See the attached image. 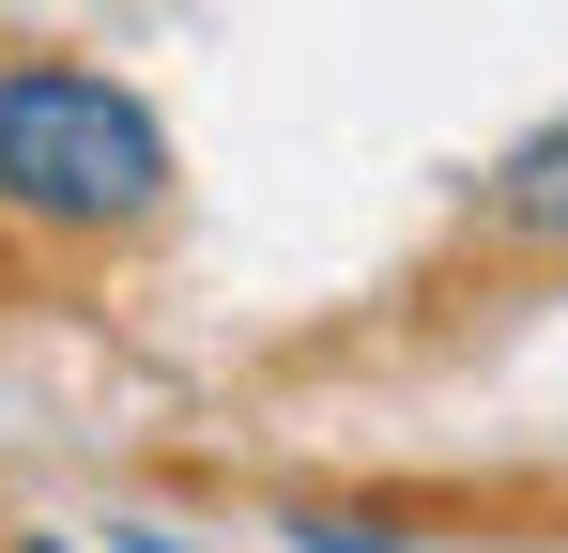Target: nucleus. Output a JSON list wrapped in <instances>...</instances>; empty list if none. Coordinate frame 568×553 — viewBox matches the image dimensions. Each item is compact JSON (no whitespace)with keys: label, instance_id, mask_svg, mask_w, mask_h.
Instances as JSON below:
<instances>
[{"label":"nucleus","instance_id":"obj_1","mask_svg":"<svg viewBox=\"0 0 568 553\" xmlns=\"http://www.w3.org/2000/svg\"><path fill=\"white\" fill-rule=\"evenodd\" d=\"M170 184H185L170 170V123L108 78V62H62V47L0 62V215H16V231L139 247V231L170 215Z\"/></svg>","mask_w":568,"mask_h":553},{"label":"nucleus","instance_id":"obj_2","mask_svg":"<svg viewBox=\"0 0 568 553\" xmlns=\"http://www.w3.org/2000/svg\"><path fill=\"white\" fill-rule=\"evenodd\" d=\"M476 247H507V262H568V108L523 123V139L476 170Z\"/></svg>","mask_w":568,"mask_h":553},{"label":"nucleus","instance_id":"obj_3","mask_svg":"<svg viewBox=\"0 0 568 553\" xmlns=\"http://www.w3.org/2000/svg\"><path fill=\"white\" fill-rule=\"evenodd\" d=\"M292 539H307V553H399V523H323V507H307Z\"/></svg>","mask_w":568,"mask_h":553},{"label":"nucleus","instance_id":"obj_4","mask_svg":"<svg viewBox=\"0 0 568 553\" xmlns=\"http://www.w3.org/2000/svg\"><path fill=\"white\" fill-rule=\"evenodd\" d=\"M108 553H185V539H154V523H123V539H108Z\"/></svg>","mask_w":568,"mask_h":553},{"label":"nucleus","instance_id":"obj_5","mask_svg":"<svg viewBox=\"0 0 568 553\" xmlns=\"http://www.w3.org/2000/svg\"><path fill=\"white\" fill-rule=\"evenodd\" d=\"M16 553H78V539H16Z\"/></svg>","mask_w":568,"mask_h":553}]
</instances>
